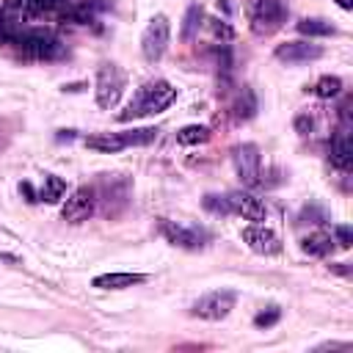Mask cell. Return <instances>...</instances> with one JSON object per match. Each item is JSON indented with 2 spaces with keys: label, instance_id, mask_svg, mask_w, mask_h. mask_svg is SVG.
<instances>
[{
  "label": "cell",
  "instance_id": "cell-1",
  "mask_svg": "<svg viewBox=\"0 0 353 353\" xmlns=\"http://www.w3.org/2000/svg\"><path fill=\"white\" fill-rule=\"evenodd\" d=\"M174 99H176V88H174L168 80L157 77V80L143 83V85L132 94V99L124 105V110H121L116 119H119V121H138V119L163 113Z\"/></svg>",
  "mask_w": 353,
  "mask_h": 353
},
{
  "label": "cell",
  "instance_id": "cell-2",
  "mask_svg": "<svg viewBox=\"0 0 353 353\" xmlns=\"http://www.w3.org/2000/svg\"><path fill=\"white\" fill-rule=\"evenodd\" d=\"M157 138L154 127H141V130H124V132H94L85 138V146L99 152V154H116L127 146H146Z\"/></svg>",
  "mask_w": 353,
  "mask_h": 353
},
{
  "label": "cell",
  "instance_id": "cell-3",
  "mask_svg": "<svg viewBox=\"0 0 353 353\" xmlns=\"http://www.w3.org/2000/svg\"><path fill=\"white\" fill-rule=\"evenodd\" d=\"M14 47L28 61H55L58 55H63V44L50 30H41V28L19 30L14 39Z\"/></svg>",
  "mask_w": 353,
  "mask_h": 353
},
{
  "label": "cell",
  "instance_id": "cell-4",
  "mask_svg": "<svg viewBox=\"0 0 353 353\" xmlns=\"http://www.w3.org/2000/svg\"><path fill=\"white\" fill-rule=\"evenodd\" d=\"M248 19H251L248 25H251L254 36H259V39L273 36L287 22V6H284V0H254Z\"/></svg>",
  "mask_w": 353,
  "mask_h": 353
},
{
  "label": "cell",
  "instance_id": "cell-5",
  "mask_svg": "<svg viewBox=\"0 0 353 353\" xmlns=\"http://www.w3.org/2000/svg\"><path fill=\"white\" fill-rule=\"evenodd\" d=\"M124 88H127V77H124V72L116 63H102L97 69L94 99H97L99 108H105V110L116 108L119 99H121V94H124Z\"/></svg>",
  "mask_w": 353,
  "mask_h": 353
},
{
  "label": "cell",
  "instance_id": "cell-6",
  "mask_svg": "<svg viewBox=\"0 0 353 353\" xmlns=\"http://www.w3.org/2000/svg\"><path fill=\"white\" fill-rule=\"evenodd\" d=\"M168 39H171V22L165 14H154L149 19V25L143 28L141 33V55L149 61V63H157L165 50H168Z\"/></svg>",
  "mask_w": 353,
  "mask_h": 353
},
{
  "label": "cell",
  "instance_id": "cell-7",
  "mask_svg": "<svg viewBox=\"0 0 353 353\" xmlns=\"http://www.w3.org/2000/svg\"><path fill=\"white\" fill-rule=\"evenodd\" d=\"M237 303V292L234 290H212L207 295H201L199 301H193L190 314L201 317V320H223Z\"/></svg>",
  "mask_w": 353,
  "mask_h": 353
},
{
  "label": "cell",
  "instance_id": "cell-8",
  "mask_svg": "<svg viewBox=\"0 0 353 353\" xmlns=\"http://www.w3.org/2000/svg\"><path fill=\"white\" fill-rule=\"evenodd\" d=\"M232 163H234V171L240 176L243 185L254 188L259 185V176H262V154H259V146L256 143H237L232 149Z\"/></svg>",
  "mask_w": 353,
  "mask_h": 353
},
{
  "label": "cell",
  "instance_id": "cell-9",
  "mask_svg": "<svg viewBox=\"0 0 353 353\" xmlns=\"http://www.w3.org/2000/svg\"><path fill=\"white\" fill-rule=\"evenodd\" d=\"M94 210H97V190L88 188V185H80V188H74V190L69 193V199L63 201L61 215H63V221H69V223H83V221H88V218L94 215Z\"/></svg>",
  "mask_w": 353,
  "mask_h": 353
},
{
  "label": "cell",
  "instance_id": "cell-10",
  "mask_svg": "<svg viewBox=\"0 0 353 353\" xmlns=\"http://www.w3.org/2000/svg\"><path fill=\"white\" fill-rule=\"evenodd\" d=\"M240 234H243V243H245L254 254L273 256V254L281 251V237H279L270 226H265V223H248V226H243Z\"/></svg>",
  "mask_w": 353,
  "mask_h": 353
},
{
  "label": "cell",
  "instance_id": "cell-11",
  "mask_svg": "<svg viewBox=\"0 0 353 353\" xmlns=\"http://www.w3.org/2000/svg\"><path fill=\"white\" fill-rule=\"evenodd\" d=\"M226 204H229V212L232 215H240V218L254 221V223L265 221V215H268L262 199H256L248 190H232V193H226Z\"/></svg>",
  "mask_w": 353,
  "mask_h": 353
},
{
  "label": "cell",
  "instance_id": "cell-12",
  "mask_svg": "<svg viewBox=\"0 0 353 353\" xmlns=\"http://www.w3.org/2000/svg\"><path fill=\"white\" fill-rule=\"evenodd\" d=\"M160 234L171 243V245H176V248H185V251H199L201 245H204V237H201V232H196V229H190V226H182V223H176V221H160Z\"/></svg>",
  "mask_w": 353,
  "mask_h": 353
},
{
  "label": "cell",
  "instance_id": "cell-13",
  "mask_svg": "<svg viewBox=\"0 0 353 353\" xmlns=\"http://www.w3.org/2000/svg\"><path fill=\"white\" fill-rule=\"evenodd\" d=\"M281 63H309V61H317L323 55V47L320 44H312V41H284L276 47L273 52Z\"/></svg>",
  "mask_w": 353,
  "mask_h": 353
},
{
  "label": "cell",
  "instance_id": "cell-14",
  "mask_svg": "<svg viewBox=\"0 0 353 353\" xmlns=\"http://www.w3.org/2000/svg\"><path fill=\"white\" fill-rule=\"evenodd\" d=\"M149 276L146 273H124V270H113V273H99L94 276V287L99 290H127V287H135V284H143Z\"/></svg>",
  "mask_w": 353,
  "mask_h": 353
},
{
  "label": "cell",
  "instance_id": "cell-15",
  "mask_svg": "<svg viewBox=\"0 0 353 353\" xmlns=\"http://www.w3.org/2000/svg\"><path fill=\"white\" fill-rule=\"evenodd\" d=\"M331 165L339 168V171H350V165H353V149H350L347 135H336L334 138V143H331Z\"/></svg>",
  "mask_w": 353,
  "mask_h": 353
},
{
  "label": "cell",
  "instance_id": "cell-16",
  "mask_svg": "<svg viewBox=\"0 0 353 353\" xmlns=\"http://www.w3.org/2000/svg\"><path fill=\"white\" fill-rule=\"evenodd\" d=\"M201 22H204V8H201L199 3L188 6L185 17H182V30H179V39H182V41H190V39H196V33H199Z\"/></svg>",
  "mask_w": 353,
  "mask_h": 353
},
{
  "label": "cell",
  "instance_id": "cell-17",
  "mask_svg": "<svg viewBox=\"0 0 353 353\" xmlns=\"http://www.w3.org/2000/svg\"><path fill=\"white\" fill-rule=\"evenodd\" d=\"M210 127L207 124H185L182 130H176V143L182 146H199V143H207L210 141Z\"/></svg>",
  "mask_w": 353,
  "mask_h": 353
},
{
  "label": "cell",
  "instance_id": "cell-18",
  "mask_svg": "<svg viewBox=\"0 0 353 353\" xmlns=\"http://www.w3.org/2000/svg\"><path fill=\"white\" fill-rule=\"evenodd\" d=\"M301 248H303L309 256H328L331 248H334V240H331V234H325V232H314V234H309V237L301 240Z\"/></svg>",
  "mask_w": 353,
  "mask_h": 353
},
{
  "label": "cell",
  "instance_id": "cell-19",
  "mask_svg": "<svg viewBox=\"0 0 353 353\" xmlns=\"http://www.w3.org/2000/svg\"><path fill=\"white\" fill-rule=\"evenodd\" d=\"M295 28H298V33H303V36H309V39L334 36V33H336V28H334L328 19H320V17H306V19H301Z\"/></svg>",
  "mask_w": 353,
  "mask_h": 353
},
{
  "label": "cell",
  "instance_id": "cell-20",
  "mask_svg": "<svg viewBox=\"0 0 353 353\" xmlns=\"http://www.w3.org/2000/svg\"><path fill=\"white\" fill-rule=\"evenodd\" d=\"M66 193V182L55 174H47L44 176V185H41V193H39V201H47V204H55L61 196Z\"/></svg>",
  "mask_w": 353,
  "mask_h": 353
},
{
  "label": "cell",
  "instance_id": "cell-21",
  "mask_svg": "<svg viewBox=\"0 0 353 353\" xmlns=\"http://www.w3.org/2000/svg\"><path fill=\"white\" fill-rule=\"evenodd\" d=\"M314 97H320V99H334V97H339V91H342V80L336 77V74H323L317 83H314Z\"/></svg>",
  "mask_w": 353,
  "mask_h": 353
},
{
  "label": "cell",
  "instance_id": "cell-22",
  "mask_svg": "<svg viewBox=\"0 0 353 353\" xmlns=\"http://www.w3.org/2000/svg\"><path fill=\"white\" fill-rule=\"evenodd\" d=\"M232 110H234L237 119H251V116L256 113V99H254L251 88H240L237 99L232 102Z\"/></svg>",
  "mask_w": 353,
  "mask_h": 353
},
{
  "label": "cell",
  "instance_id": "cell-23",
  "mask_svg": "<svg viewBox=\"0 0 353 353\" xmlns=\"http://www.w3.org/2000/svg\"><path fill=\"white\" fill-rule=\"evenodd\" d=\"M204 210L212 212V215H229V204H226V196H215V193H207L201 199Z\"/></svg>",
  "mask_w": 353,
  "mask_h": 353
},
{
  "label": "cell",
  "instance_id": "cell-24",
  "mask_svg": "<svg viewBox=\"0 0 353 353\" xmlns=\"http://www.w3.org/2000/svg\"><path fill=\"white\" fill-rule=\"evenodd\" d=\"M279 320H281V309L273 303V306L262 309V312L254 317V325H256V328H270V325H276Z\"/></svg>",
  "mask_w": 353,
  "mask_h": 353
},
{
  "label": "cell",
  "instance_id": "cell-25",
  "mask_svg": "<svg viewBox=\"0 0 353 353\" xmlns=\"http://www.w3.org/2000/svg\"><path fill=\"white\" fill-rule=\"evenodd\" d=\"M17 28H14V22L8 19V14L0 8V44H14V39H17Z\"/></svg>",
  "mask_w": 353,
  "mask_h": 353
},
{
  "label": "cell",
  "instance_id": "cell-26",
  "mask_svg": "<svg viewBox=\"0 0 353 353\" xmlns=\"http://www.w3.org/2000/svg\"><path fill=\"white\" fill-rule=\"evenodd\" d=\"M61 3H66V0H28V6H25V11H28L30 17H39V14H47V11H52V8H58Z\"/></svg>",
  "mask_w": 353,
  "mask_h": 353
},
{
  "label": "cell",
  "instance_id": "cell-27",
  "mask_svg": "<svg viewBox=\"0 0 353 353\" xmlns=\"http://www.w3.org/2000/svg\"><path fill=\"white\" fill-rule=\"evenodd\" d=\"M207 25H210V30H212V36H218V39H223V41H229V39H234V30L223 22V19H207Z\"/></svg>",
  "mask_w": 353,
  "mask_h": 353
},
{
  "label": "cell",
  "instance_id": "cell-28",
  "mask_svg": "<svg viewBox=\"0 0 353 353\" xmlns=\"http://www.w3.org/2000/svg\"><path fill=\"white\" fill-rule=\"evenodd\" d=\"M334 243H336L339 248H350V243H353V232H350V226L336 223V226H334Z\"/></svg>",
  "mask_w": 353,
  "mask_h": 353
},
{
  "label": "cell",
  "instance_id": "cell-29",
  "mask_svg": "<svg viewBox=\"0 0 353 353\" xmlns=\"http://www.w3.org/2000/svg\"><path fill=\"white\" fill-rule=\"evenodd\" d=\"M295 130H298V132H309V130H312V119H309V116H298V119H295Z\"/></svg>",
  "mask_w": 353,
  "mask_h": 353
},
{
  "label": "cell",
  "instance_id": "cell-30",
  "mask_svg": "<svg viewBox=\"0 0 353 353\" xmlns=\"http://www.w3.org/2000/svg\"><path fill=\"white\" fill-rule=\"evenodd\" d=\"M19 193H25L28 196V201H39V196L33 193V188H30V182H19Z\"/></svg>",
  "mask_w": 353,
  "mask_h": 353
},
{
  "label": "cell",
  "instance_id": "cell-31",
  "mask_svg": "<svg viewBox=\"0 0 353 353\" xmlns=\"http://www.w3.org/2000/svg\"><path fill=\"white\" fill-rule=\"evenodd\" d=\"M6 6H8V8H25L28 0H6Z\"/></svg>",
  "mask_w": 353,
  "mask_h": 353
},
{
  "label": "cell",
  "instance_id": "cell-32",
  "mask_svg": "<svg viewBox=\"0 0 353 353\" xmlns=\"http://www.w3.org/2000/svg\"><path fill=\"white\" fill-rule=\"evenodd\" d=\"M331 270H336V273H347V268H345L342 262H336V265H331Z\"/></svg>",
  "mask_w": 353,
  "mask_h": 353
},
{
  "label": "cell",
  "instance_id": "cell-33",
  "mask_svg": "<svg viewBox=\"0 0 353 353\" xmlns=\"http://www.w3.org/2000/svg\"><path fill=\"white\" fill-rule=\"evenodd\" d=\"M336 3H339V8H345V11H347V8H350V6H353V3H350V0H336Z\"/></svg>",
  "mask_w": 353,
  "mask_h": 353
}]
</instances>
